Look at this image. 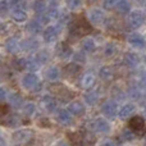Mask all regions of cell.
I'll use <instances>...</instances> for the list:
<instances>
[{"instance_id": "cell-1", "label": "cell", "mask_w": 146, "mask_h": 146, "mask_svg": "<svg viewBox=\"0 0 146 146\" xmlns=\"http://www.w3.org/2000/svg\"><path fill=\"white\" fill-rule=\"evenodd\" d=\"M92 31V27L90 26V23H87V21L85 18H78L69 27V33L71 37H81L85 36L87 33H90Z\"/></svg>"}, {"instance_id": "cell-2", "label": "cell", "mask_w": 146, "mask_h": 146, "mask_svg": "<svg viewBox=\"0 0 146 146\" xmlns=\"http://www.w3.org/2000/svg\"><path fill=\"white\" fill-rule=\"evenodd\" d=\"M128 128L133 132L135 135H142L145 131V119L141 115L129 117L128 121Z\"/></svg>"}, {"instance_id": "cell-3", "label": "cell", "mask_w": 146, "mask_h": 146, "mask_svg": "<svg viewBox=\"0 0 146 146\" xmlns=\"http://www.w3.org/2000/svg\"><path fill=\"white\" fill-rule=\"evenodd\" d=\"M128 21L132 28H141L145 23V13L141 9L131 10L128 15Z\"/></svg>"}, {"instance_id": "cell-4", "label": "cell", "mask_w": 146, "mask_h": 146, "mask_svg": "<svg viewBox=\"0 0 146 146\" xmlns=\"http://www.w3.org/2000/svg\"><path fill=\"white\" fill-rule=\"evenodd\" d=\"M101 111H103L104 117L108 119H114L117 117V111H118V105L114 100H105L101 104Z\"/></svg>"}, {"instance_id": "cell-5", "label": "cell", "mask_w": 146, "mask_h": 146, "mask_svg": "<svg viewBox=\"0 0 146 146\" xmlns=\"http://www.w3.org/2000/svg\"><path fill=\"white\" fill-rule=\"evenodd\" d=\"M50 88H51V91L55 94L54 98L60 99L62 101L69 100V99H72V96H73L72 91L69 90L68 87H66L64 85H54V86H51Z\"/></svg>"}, {"instance_id": "cell-6", "label": "cell", "mask_w": 146, "mask_h": 146, "mask_svg": "<svg viewBox=\"0 0 146 146\" xmlns=\"http://www.w3.org/2000/svg\"><path fill=\"white\" fill-rule=\"evenodd\" d=\"M33 136V132L31 129H26V128H22V129H17V131L13 132L12 135V139L14 142L17 144H25V142H28Z\"/></svg>"}, {"instance_id": "cell-7", "label": "cell", "mask_w": 146, "mask_h": 146, "mask_svg": "<svg viewBox=\"0 0 146 146\" xmlns=\"http://www.w3.org/2000/svg\"><path fill=\"white\" fill-rule=\"evenodd\" d=\"M40 104L41 108L48 113H53L58 108V100H56V98H54L51 95H44L40 100Z\"/></svg>"}, {"instance_id": "cell-8", "label": "cell", "mask_w": 146, "mask_h": 146, "mask_svg": "<svg viewBox=\"0 0 146 146\" xmlns=\"http://www.w3.org/2000/svg\"><path fill=\"white\" fill-rule=\"evenodd\" d=\"M106 15L105 13H104V10L99 9V8H94V9H91L90 12L87 13V19L90 21V23H92V25H101V23H104V21H105Z\"/></svg>"}, {"instance_id": "cell-9", "label": "cell", "mask_w": 146, "mask_h": 146, "mask_svg": "<svg viewBox=\"0 0 146 146\" xmlns=\"http://www.w3.org/2000/svg\"><path fill=\"white\" fill-rule=\"evenodd\" d=\"M91 127H92L94 131L99 132V133H109L110 129H111L110 123H109L106 119H104V118L94 119V122L91 123Z\"/></svg>"}, {"instance_id": "cell-10", "label": "cell", "mask_w": 146, "mask_h": 146, "mask_svg": "<svg viewBox=\"0 0 146 146\" xmlns=\"http://www.w3.org/2000/svg\"><path fill=\"white\" fill-rule=\"evenodd\" d=\"M67 110L69 111V114H71V115L82 117L83 114L86 113V106L83 105L82 101L74 100V101H72V103L68 104V106H67Z\"/></svg>"}, {"instance_id": "cell-11", "label": "cell", "mask_w": 146, "mask_h": 146, "mask_svg": "<svg viewBox=\"0 0 146 146\" xmlns=\"http://www.w3.org/2000/svg\"><path fill=\"white\" fill-rule=\"evenodd\" d=\"M55 54L58 58L67 59V58H71L73 51H72V48L67 42H58L55 46Z\"/></svg>"}, {"instance_id": "cell-12", "label": "cell", "mask_w": 146, "mask_h": 146, "mask_svg": "<svg viewBox=\"0 0 146 146\" xmlns=\"http://www.w3.org/2000/svg\"><path fill=\"white\" fill-rule=\"evenodd\" d=\"M140 62H141L140 55L136 53H133V51L126 53L123 56V64L127 67V68H136V67L140 64Z\"/></svg>"}, {"instance_id": "cell-13", "label": "cell", "mask_w": 146, "mask_h": 146, "mask_svg": "<svg viewBox=\"0 0 146 146\" xmlns=\"http://www.w3.org/2000/svg\"><path fill=\"white\" fill-rule=\"evenodd\" d=\"M58 35H59V30L53 25H48V27L42 32L44 41L45 42H54L58 38Z\"/></svg>"}, {"instance_id": "cell-14", "label": "cell", "mask_w": 146, "mask_h": 146, "mask_svg": "<svg viewBox=\"0 0 146 146\" xmlns=\"http://www.w3.org/2000/svg\"><path fill=\"white\" fill-rule=\"evenodd\" d=\"M135 109H136V105H135V104L127 103V104H124L121 109H119V111H117V115H118L119 119L126 121V119H128L129 117L132 115V113L135 111Z\"/></svg>"}, {"instance_id": "cell-15", "label": "cell", "mask_w": 146, "mask_h": 146, "mask_svg": "<svg viewBox=\"0 0 146 146\" xmlns=\"http://www.w3.org/2000/svg\"><path fill=\"white\" fill-rule=\"evenodd\" d=\"M38 81H40V80H38L37 74H36V73L30 72V73H27V74L23 76L21 83H22V86L25 88H27V90H32V87L38 82Z\"/></svg>"}, {"instance_id": "cell-16", "label": "cell", "mask_w": 146, "mask_h": 146, "mask_svg": "<svg viewBox=\"0 0 146 146\" xmlns=\"http://www.w3.org/2000/svg\"><path fill=\"white\" fill-rule=\"evenodd\" d=\"M128 42L133 48L140 49V50H142L145 48V37L142 35H140V33H131L128 36Z\"/></svg>"}, {"instance_id": "cell-17", "label": "cell", "mask_w": 146, "mask_h": 146, "mask_svg": "<svg viewBox=\"0 0 146 146\" xmlns=\"http://www.w3.org/2000/svg\"><path fill=\"white\" fill-rule=\"evenodd\" d=\"M80 82H81V86H82L83 88H91V87H94L96 83V76L91 72H87L81 77Z\"/></svg>"}, {"instance_id": "cell-18", "label": "cell", "mask_w": 146, "mask_h": 146, "mask_svg": "<svg viewBox=\"0 0 146 146\" xmlns=\"http://www.w3.org/2000/svg\"><path fill=\"white\" fill-rule=\"evenodd\" d=\"M40 46L38 41L33 37H30V38H26L23 42H21V48L23 49L25 51H28V53H32V51H36Z\"/></svg>"}, {"instance_id": "cell-19", "label": "cell", "mask_w": 146, "mask_h": 146, "mask_svg": "<svg viewBox=\"0 0 146 146\" xmlns=\"http://www.w3.org/2000/svg\"><path fill=\"white\" fill-rule=\"evenodd\" d=\"M81 49H82L83 53L91 54L96 50V42L94 41V38L91 37H85L81 41Z\"/></svg>"}, {"instance_id": "cell-20", "label": "cell", "mask_w": 146, "mask_h": 146, "mask_svg": "<svg viewBox=\"0 0 146 146\" xmlns=\"http://www.w3.org/2000/svg\"><path fill=\"white\" fill-rule=\"evenodd\" d=\"M56 121L63 126H69V124H72V115L67 109H62L56 114Z\"/></svg>"}, {"instance_id": "cell-21", "label": "cell", "mask_w": 146, "mask_h": 146, "mask_svg": "<svg viewBox=\"0 0 146 146\" xmlns=\"http://www.w3.org/2000/svg\"><path fill=\"white\" fill-rule=\"evenodd\" d=\"M21 48V42L17 40L15 37H9L5 41V49H7L8 53L10 54H15Z\"/></svg>"}, {"instance_id": "cell-22", "label": "cell", "mask_w": 146, "mask_h": 146, "mask_svg": "<svg viewBox=\"0 0 146 146\" xmlns=\"http://www.w3.org/2000/svg\"><path fill=\"white\" fill-rule=\"evenodd\" d=\"M99 77L104 81H111L114 78V69L109 66H103L99 69Z\"/></svg>"}, {"instance_id": "cell-23", "label": "cell", "mask_w": 146, "mask_h": 146, "mask_svg": "<svg viewBox=\"0 0 146 146\" xmlns=\"http://www.w3.org/2000/svg\"><path fill=\"white\" fill-rule=\"evenodd\" d=\"M1 122L4 126H8V127H15L18 123H19V117L14 113H8L4 118L1 119Z\"/></svg>"}, {"instance_id": "cell-24", "label": "cell", "mask_w": 146, "mask_h": 146, "mask_svg": "<svg viewBox=\"0 0 146 146\" xmlns=\"http://www.w3.org/2000/svg\"><path fill=\"white\" fill-rule=\"evenodd\" d=\"M115 9L119 14H128L131 12V3L128 0H118L115 4Z\"/></svg>"}, {"instance_id": "cell-25", "label": "cell", "mask_w": 146, "mask_h": 146, "mask_svg": "<svg viewBox=\"0 0 146 146\" xmlns=\"http://www.w3.org/2000/svg\"><path fill=\"white\" fill-rule=\"evenodd\" d=\"M8 101H9V105L12 106V108H14V109H18V108H21V106L23 105L22 96H21L19 94H17V92L10 94V95L8 96Z\"/></svg>"}, {"instance_id": "cell-26", "label": "cell", "mask_w": 146, "mask_h": 146, "mask_svg": "<svg viewBox=\"0 0 146 146\" xmlns=\"http://www.w3.org/2000/svg\"><path fill=\"white\" fill-rule=\"evenodd\" d=\"M68 139L72 146H83V135L81 132H69Z\"/></svg>"}, {"instance_id": "cell-27", "label": "cell", "mask_w": 146, "mask_h": 146, "mask_svg": "<svg viewBox=\"0 0 146 146\" xmlns=\"http://www.w3.org/2000/svg\"><path fill=\"white\" fill-rule=\"evenodd\" d=\"M117 51H118V46H117V44L113 42V41L106 42L105 46H104V55H105L106 58H113V56H115Z\"/></svg>"}, {"instance_id": "cell-28", "label": "cell", "mask_w": 146, "mask_h": 146, "mask_svg": "<svg viewBox=\"0 0 146 146\" xmlns=\"http://www.w3.org/2000/svg\"><path fill=\"white\" fill-rule=\"evenodd\" d=\"M104 25H105L106 30L108 31H111V32H115V31L119 30V27H121V25H119L118 19L114 17H109V18H105V21H104Z\"/></svg>"}, {"instance_id": "cell-29", "label": "cell", "mask_w": 146, "mask_h": 146, "mask_svg": "<svg viewBox=\"0 0 146 146\" xmlns=\"http://www.w3.org/2000/svg\"><path fill=\"white\" fill-rule=\"evenodd\" d=\"M141 88L139 87V85L137 83H131V85L128 86V90H127V94H128V96L131 99H133V100H139L140 98H141Z\"/></svg>"}, {"instance_id": "cell-30", "label": "cell", "mask_w": 146, "mask_h": 146, "mask_svg": "<svg viewBox=\"0 0 146 146\" xmlns=\"http://www.w3.org/2000/svg\"><path fill=\"white\" fill-rule=\"evenodd\" d=\"M10 15H12V19L15 21V22H18V23L26 22V21H27V17H28L26 10H22V9H14Z\"/></svg>"}, {"instance_id": "cell-31", "label": "cell", "mask_w": 146, "mask_h": 146, "mask_svg": "<svg viewBox=\"0 0 146 146\" xmlns=\"http://www.w3.org/2000/svg\"><path fill=\"white\" fill-rule=\"evenodd\" d=\"M45 76H46V78H48L49 81H58L59 77H60V71H59L58 67L51 66V67H49L48 68Z\"/></svg>"}, {"instance_id": "cell-32", "label": "cell", "mask_w": 146, "mask_h": 146, "mask_svg": "<svg viewBox=\"0 0 146 146\" xmlns=\"http://www.w3.org/2000/svg\"><path fill=\"white\" fill-rule=\"evenodd\" d=\"M83 99H85V103L87 104V105L92 106V105H95V104L98 103L99 94L96 92V91H88V92H86L85 95H83Z\"/></svg>"}, {"instance_id": "cell-33", "label": "cell", "mask_w": 146, "mask_h": 146, "mask_svg": "<svg viewBox=\"0 0 146 146\" xmlns=\"http://www.w3.org/2000/svg\"><path fill=\"white\" fill-rule=\"evenodd\" d=\"M46 7L48 4L45 0H33L32 3V9L35 13H44L46 10Z\"/></svg>"}, {"instance_id": "cell-34", "label": "cell", "mask_w": 146, "mask_h": 146, "mask_svg": "<svg viewBox=\"0 0 146 146\" xmlns=\"http://www.w3.org/2000/svg\"><path fill=\"white\" fill-rule=\"evenodd\" d=\"M81 69V66L77 63H74V62H72V63L67 64L66 67H64V71H66V73L68 76H76L78 72H80Z\"/></svg>"}, {"instance_id": "cell-35", "label": "cell", "mask_w": 146, "mask_h": 146, "mask_svg": "<svg viewBox=\"0 0 146 146\" xmlns=\"http://www.w3.org/2000/svg\"><path fill=\"white\" fill-rule=\"evenodd\" d=\"M27 30L30 31L32 35H37V33L41 32V30H42V26H41L36 19H33V21H31V22L27 25Z\"/></svg>"}, {"instance_id": "cell-36", "label": "cell", "mask_w": 146, "mask_h": 146, "mask_svg": "<svg viewBox=\"0 0 146 146\" xmlns=\"http://www.w3.org/2000/svg\"><path fill=\"white\" fill-rule=\"evenodd\" d=\"M35 58L40 64H45L50 60V53H49L48 50H40L37 54H36Z\"/></svg>"}, {"instance_id": "cell-37", "label": "cell", "mask_w": 146, "mask_h": 146, "mask_svg": "<svg viewBox=\"0 0 146 146\" xmlns=\"http://www.w3.org/2000/svg\"><path fill=\"white\" fill-rule=\"evenodd\" d=\"M22 109H23V113H25V115H27V117H32L33 114L36 113V105L33 103H26V104H23Z\"/></svg>"}, {"instance_id": "cell-38", "label": "cell", "mask_w": 146, "mask_h": 146, "mask_svg": "<svg viewBox=\"0 0 146 146\" xmlns=\"http://www.w3.org/2000/svg\"><path fill=\"white\" fill-rule=\"evenodd\" d=\"M66 5L69 10L76 12L82 8V0H66Z\"/></svg>"}, {"instance_id": "cell-39", "label": "cell", "mask_w": 146, "mask_h": 146, "mask_svg": "<svg viewBox=\"0 0 146 146\" xmlns=\"http://www.w3.org/2000/svg\"><path fill=\"white\" fill-rule=\"evenodd\" d=\"M9 7H12L13 9L26 10V8H27V1H26V0H10Z\"/></svg>"}, {"instance_id": "cell-40", "label": "cell", "mask_w": 146, "mask_h": 146, "mask_svg": "<svg viewBox=\"0 0 146 146\" xmlns=\"http://www.w3.org/2000/svg\"><path fill=\"white\" fill-rule=\"evenodd\" d=\"M121 137H122L123 141H133L135 137H136V135H135L129 128H124L123 131H122Z\"/></svg>"}, {"instance_id": "cell-41", "label": "cell", "mask_w": 146, "mask_h": 146, "mask_svg": "<svg viewBox=\"0 0 146 146\" xmlns=\"http://www.w3.org/2000/svg\"><path fill=\"white\" fill-rule=\"evenodd\" d=\"M86 53H83V51H77V53H74V54H72V56H73V62L74 63H77V64H83L86 62V55H85Z\"/></svg>"}, {"instance_id": "cell-42", "label": "cell", "mask_w": 146, "mask_h": 146, "mask_svg": "<svg viewBox=\"0 0 146 146\" xmlns=\"http://www.w3.org/2000/svg\"><path fill=\"white\" fill-rule=\"evenodd\" d=\"M111 95L114 96V98L117 99V100H122V99H124V96H126V94L122 91L121 87H113V91H111Z\"/></svg>"}, {"instance_id": "cell-43", "label": "cell", "mask_w": 146, "mask_h": 146, "mask_svg": "<svg viewBox=\"0 0 146 146\" xmlns=\"http://www.w3.org/2000/svg\"><path fill=\"white\" fill-rule=\"evenodd\" d=\"M118 0H103V7L106 10H111L115 8V4Z\"/></svg>"}, {"instance_id": "cell-44", "label": "cell", "mask_w": 146, "mask_h": 146, "mask_svg": "<svg viewBox=\"0 0 146 146\" xmlns=\"http://www.w3.org/2000/svg\"><path fill=\"white\" fill-rule=\"evenodd\" d=\"M8 113H10V109L9 105H5V104H0V121L7 115Z\"/></svg>"}, {"instance_id": "cell-45", "label": "cell", "mask_w": 146, "mask_h": 146, "mask_svg": "<svg viewBox=\"0 0 146 146\" xmlns=\"http://www.w3.org/2000/svg\"><path fill=\"white\" fill-rule=\"evenodd\" d=\"M48 15L50 17V19H58V18L60 17V12H59L56 8H51V9L49 10Z\"/></svg>"}, {"instance_id": "cell-46", "label": "cell", "mask_w": 146, "mask_h": 146, "mask_svg": "<svg viewBox=\"0 0 146 146\" xmlns=\"http://www.w3.org/2000/svg\"><path fill=\"white\" fill-rule=\"evenodd\" d=\"M36 21H37L41 26H44V25H49L51 19H50V17H49V15H38Z\"/></svg>"}, {"instance_id": "cell-47", "label": "cell", "mask_w": 146, "mask_h": 146, "mask_svg": "<svg viewBox=\"0 0 146 146\" xmlns=\"http://www.w3.org/2000/svg\"><path fill=\"white\" fill-rule=\"evenodd\" d=\"M37 123L40 124L41 127H44V128H46V127H50V126H51L50 121H49L48 118H45V117H40V118L37 119Z\"/></svg>"}, {"instance_id": "cell-48", "label": "cell", "mask_w": 146, "mask_h": 146, "mask_svg": "<svg viewBox=\"0 0 146 146\" xmlns=\"http://www.w3.org/2000/svg\"><path fill=\"white\" fill-rule=\"evenodd\" d=\"M8 10H9V3L5 1V0L0 1V13H1V14H4V13H7Z\"/></svg>"}, {"instance_id": "cell-49", "label": "cell", "mask_w": 146, "mask_h": 146, "mask_svg": "<svg viewBox=\"0 0 146 146\" xmlns=\"http://www.w3.org/2000/svg\"><path fill=\"white\" fill-rule=\"evenodd\" d=\"M7 95H8L7 87H4V86H0V101L4 100V99L7 98Z\"/></svg>"}, {"instance_id": "cell-50", "label": "cell", "mask_w": 146, "mask_h": 146, "mask_svg": "<svg viewBox=\"0 0 146 146\" xmlns=\"http://www.w3.org/2000/svg\"><path fill=\"white\" fill-rule=\"evenodd\" d=\"M100 146H117V144L114 141H111V140H105V141L101 142Z\"/></svg>"}, {"instance_id": "cell-51", "label": "cell", "mask_w": 146, "mask_h": 146, "mask_svg": "<svg viewBox=\"0 0 146 146\" xmlns=\"http://www.w3.org/2000/svg\"><path fill=\"white\" fill-rule=\"evenodd\" d=\"M53 146H69V144L67 141H64V140H59V141L55 142Z\"/></svg>"}, {"instance_id": "cell-52", "label": "cell", "mask_w": 146, "mask_h": 146, "mask_svg": "<svg viewBox=\"0 0 146 146\" xmlns=\"http://www.w3.org/2000/svg\"><path fill=\"white\" fill-rule=\"evenodd\" d=\"M0 146H7V144H5V140L3 139L1 136H0Z\"/></svg>"}, {"instance_id": "cell-53", "label": "cell", "mask_w": 146, "mask_h": 146, "mask_svg": "<svg viewBox=\"0 0 146 146\" xmlns=\"http://www.w3.org/2000/svg\"><path fill=\"white\" fill-rule=\"evenodd\" d=\"M137 3H139L141 7H144V5H145V0H137Z\"/></svg>"}, {"instance_id": "cell-54", "label": "cell", "mask_w": 146, "mask_h": 146, "mask_svg": "<svg viewBox=\"0 0 146 146\" xmlns=\"http://www.w3.org/2000/svg\"><path fill=\"white\" fill-rule=\"evenodd\" d=\"M87 1H90V3H95V1H99V0H87Z\"/></svg>"}, {"instance_id": "cell-55", "label": "cell", "mask_w": 146, "mask_h": 146, "mask_svg": "<svg viewBox=\"0 0 146 146\" xmlns=\"http://www.w3.org/2000/svg\"><path fill=\"white\" fill-rule=\"evenodd\" d=\"M1 60H3V59H1V55H0V64H1Z\"/></svg>"}]
</instances>
